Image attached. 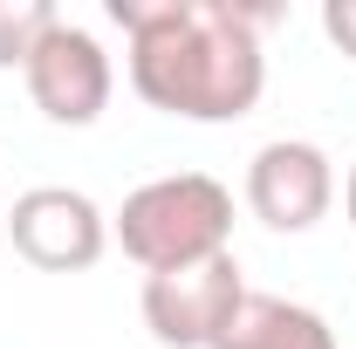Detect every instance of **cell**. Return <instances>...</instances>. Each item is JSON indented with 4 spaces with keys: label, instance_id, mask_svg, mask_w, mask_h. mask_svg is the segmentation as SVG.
<instances>
[{
    "label": "cell",
    "instance_id": "6da1fadb",
    "mask_svg": "<svg viewBox=\"0 0 356 349\" xmlns=\"http://www.w3.org/2000/svg\"><path fill=\"white\" fill-rule=\"evenodd\" d=\"M124 28L131 89L178 124H240L267 96V48L261 28L281 7L247 0H110Z\"/></svg>",
    "mask_w": 356,
    "mask_h": 349
},
{
    "label": "cell",
    "instance_id": "7a4b0ae2",
    "mask_svg": "<svg viewBox=\"0 0 356 349\" xmlns=\"http://www.w3.org/2000/svg\"><path fill=\"white\" fill-rule=\"evenodd\" d=\"M110 240L144 274L220 261V254H233V192L213 172L144 178L137 192H124V206L110 213Z\"/></svg>",
    "mask_w": 356,
    "mask_h": 349
},
{
    "label": "cell",
    "instance_id": "3957f363",
    "mask_svg": "<svg viewBox=\"0 0 356 349\" xmlns=\"http://www.w3.org/2000/svg\"><path fill=\"white\" fill-rule=\"evenodd\" d=\"M14 254L35 274H89L110 254V213L76 192V185H28L14 192V206L0 213Z\"/></svg>",
    "mask_w": 356,
    "mask_h": 349
},
{
    "label": "cell",
    "instance_id": "277c9868",
    "mask_svg": "<svg viewBox=\"0 0 356 349\" xmlns=\"http://www.w3.org/2000/svg\"><path fill=\"white\" fill-rule=\"evenodd\" d=\"M240 302H247V281H240L233 254L199 261V267H172V274H144V295H137L144 329H151L158 349H220Z\"/></svg>",
    "mask_w": 356,
    "mask_h": 349
},
{
    "label": "cell",
    "instance_id": "5b68a950",
    "mask_svg": "<svg viewBox=\"0 0 356 349\" xmlns=\"http://www.w3.org/2000/svg\"><path fill=\"white\" fill-rule=\"evenodd\" d=\"M21 83H28L35 110H42L55 131H89V124L110 110L117 62H110V48L96 42L83 21L55 14V28H48L42 42H35L28 69H21Z\"/></svg>",
    "mask_w": 356,
    "mask_h": 349
},
{
    "label": "cell",
    "instance_id": "8992f818",
    "mask_svg": "<svg viewBox=\"0 0 356 349\" xmlns=\"http://www.w3.org/2000/svg\"><path fill=\"white\" fill-rule=\"evenodd\" d=\"M336 206V165L309 137H267L247 158V213L267 233H309Z\"/></svg>",
    "mask_w": 356,
    "mask_h": 349
},
{
    "label": "cell",
    "instance_id": "52a82bcc",
    "mask_svg": "<svg viewBox=\"0 0 356 349\" xmlns=\"http://www.w3.org/2000/svg\"><path fill=\"white\" fill-rule=\"evenodd\" d=\"M220 349H336L329 315L309 302H288V295H254L233 315V329L220 336Z\"/></svg>",
    "mask_w": 356,
    "mask_h": 349
},
{
    "label": "cell",
    "instance_id": "ba28073f",
    "mask_svg": "<svg viewBox=\"0 0 356 349\" xmlns=\"http://www.w3.org/2000/svg\"><path fill=\"white\" fill-rule=\"evenodd\" d=\"M55 28L48 0H0V69H28V55Z\"/></svg>",
    "mask_w": 356,
    "mask_h": 349
},
{
    "label": "cell",
    "instance_id": "9c48e42d",
    "mask_svg": "<svg viewBox=\"0 0 356 349\" xmlns=\"http://www.w3.org/2000/svg\"><path fill=\"white\" fill-rule=\"evenodd\" d=\"M322 35L336 42V55L356 62V0H322Z\"/></svg>",
    "mask_w": 356,
    "mask_h": 349
},
{
    "label": "cell",
    "instance_id": "30bf717a",
    "mask_svg": "<svg viewBox=\"0 0 356 349\" xmlns=\"http://www.w3.org/2000/svg\"><path fill=\"white\" fill-rule=\"evenodd\" d=\"M343 213H350V226H356V165H350V178H343Z\"/></svg>",
    "mask_w": 356,
    "mask_h": 349
},
{
    "label": "cell",
    "instance_id": "8fae6325",
    "mask_svg": "<svg viewBox=\"0 0 356 349\" xmlns=\"http://www.w3.org/2000/svg\"><path fill=\"white\" fill-rule=\"evenodd\" d=\"M0 213H7V192H0Z\"/></svg>",
    "mask_w": 356,
    "mask_h": 349
}]
</instances>
